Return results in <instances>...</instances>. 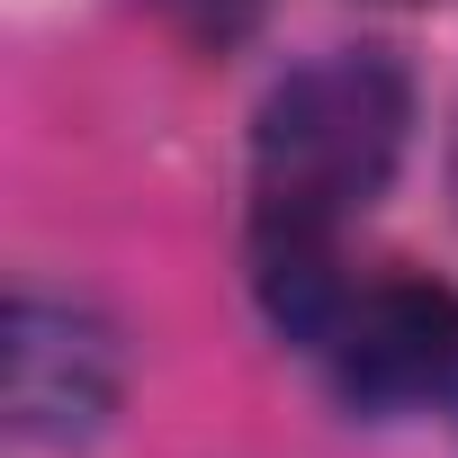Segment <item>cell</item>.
Returning a JSON list of instances; mask_svg holds the SVG:
<instances>
[{
	"label": "cell",
	"instance_id": "cell-1",
	"mask_svg": "<svg viewBox=\"0 0 458 458\" xmlns=\"http://www.w3.org/2000/svg\"><path fill=\"white\" fill-rule=\"evenodd\" d=\"M404 126H413V90L377 46H351V55H324V64L288 72L261 108V135H252L261 216L333 234L351 207H369L386 189V171L404 153Z\"/></svg>",
	"mask_w": 458,
	"mask_h": 458
},
{
	"label": "cell",
	"instance_id": "cell-3",
	"mask_svg": "<svg viewBox=\"0 0 458 458\" xmlns=\"http://www.w3.org/2000/svg\"><path fill=\"white\" fill-rule=\"evenodd\" d=\"M324 342L360 404H431L458 386V297L431 279H386L351 297Z\"/></svg>",
	"mask_w": 458,
	"mask_h": 458
},
{
	"label": "cell",
	"instance_id": "cell-2",
	"mask_svg": "<svg viewBox=\"0 0 458 458\" xmlns=\"http://www.w3.org/2000/svg\"><path fill=\"white\" fill-rule=\"evenodd\" d=\"M0 395H10L19 440H46V449L90 440L117 404V333L72 297H19L10 342H0Z\"/></svg>",
	"mask_w": 458,
	"mask_h": 458
}]
</instances>
